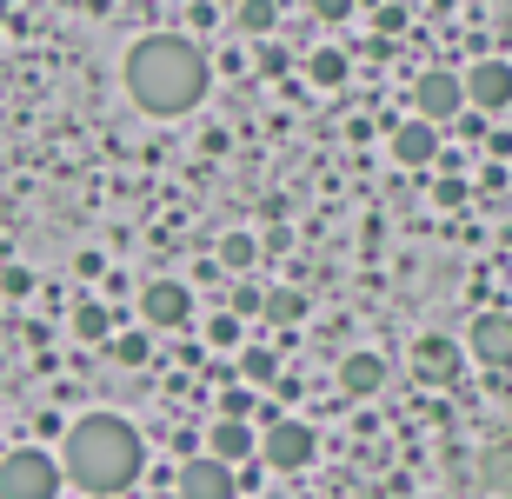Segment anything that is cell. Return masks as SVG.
Returning a JSON list of instances; mask_svg holds the SVG:
<instances>
[{"label": "cell", "mask_w": 512, "mask_h": 499, "mask_svg": "<svg viewBox=\"0 0 512 499\" xmlns=\"http://www.w3.org/2000/svg\"><path fill=\"white\" fill-rule=\"evenodd\" d=\"M207 54L193 47L187 34H147V40H133V54H127V94L140 114L153 120H180L193 114L200 100H207Z\"/></svg>", "instance_id": "cell-1"}, {"label": "cell", "mask_w": 512, "mask_h": 499, "mask_svg": "<svg viewBox=\"0 0 512 499\" xmlns=\"http://www.w3.org/2000/svg\"><path fill=\"white\" fill-rule=\"evenodd\" d=\"M60 466H67V480H74L80 493L114 499V493H127V486L140 480L147 446H140V433H133L120 413H87V420L67 426V453H60Z\"/></svg>", "instance_id": "cell-2"}, {"label": "cell", "mask_w": 512, "mask_h": 499, "mask_svg": "<svg viewBox=\"0 0 512 499\" xmlns=\"http://www.w3.org/2000/svg\"><path fill=\"white\" fill-rule=\"evenodd\" d=\"M60 480H67V466L47 446H14L0 460V499H54Z\"/></svg>", "instance_id": "cell-3"}, {"label": "cell", "mask_w": 512, "mask_h": 499, "mask_svg": "<svg viewBox=\"0 0 512 499\" xmlns=\"http://www.w3.org/2000/svg\"><path fill=\"white\" fill-rule=\"evenodd\" d=\"M473 107L466 100V74H446V67H426V74L413 80V114L433 120V127H446V120H459Z\"/></svg>", "instance_id": "cell-4"}, {"label": "cell", "mask_w": 512, "mask_h": 499, "mask_svg": "<svg viewBox=\"0 0 512 499\" xmlns=\"http://www.w3.org/2000/svg\"><path fill=\"white\" fill-rule=\"evenodd\" d=\"M313 426L306 420H266L260 433V460L273 466V473H300V466H313Z\"/></svg>", "instance_id": "cell-5"}, {"label": "cell", "mask_w": 512, "mask_h": 499, "mask_svg": "<svg viewBox=\"0 0 512 499\" xmlns=\"http://www.w3.org/2000/svg\"><path fill=\"white\" fill-rule=\"evenodd\" d=\"M187 320H193V293L180 287V280H153V287H140V327L180 333Z\"/></svg>", "instance_id": "cell-6"}, {"label": "cell", "mask_w": 512, "mask_h": 499, "mask_svg": "<svg viewBox=\"0 0 512 499\" xmlns=\"http://www.w3.org/2000/svg\"><path fill=\"white\" fill-rule=\"evenodd\" d=\"M466 360H473V353H466L459 340H446V333H426V340L413 346V366H419L426 386H453L459 373H466Z\"/></svg>", "instance_id": "cell-7"}, {"label": "cell", "mask_w": 512, "mask_h": 499, "mask_svg": "<svg viewBox=\"0 0 512 499\" xmlns=\"http://www.w3.org/2000/svg\"><path fill=\"white\" fill-rule=\"evenodd\" d=\"M386 154H393L399 160V167H433V160H439V127H433V120H399V127H393V134H386Z\"/></svg>", "instance_id": "cell-8"}, {"label": "cell", "mask_w": 512, "mask_h": 499, "mask_svg": "<svg viewBox=\"0 0 512 499\" xmlns=\"http://www.w3.org/2000/svg\"><path fill=\"white\" fill-rule=\"evenodd\" d=\"M466 100H473L479 114H506L512 107V60H479L473 74H466Z\"/></svg>", "instance_id": "cell-9"}, {"label": "cell", "mask_w": 512, "mask_h": 499, "mask_svg": "<svg viewBox=\"0 0 512 499\" xmlns=\"http://www.w3.org/2000/svg\"><path fill=\"white\" fill-rule=\"evenodd\" d=\"M466 353L479 366H512V313H479L466 333Z\"/></svg>", "instance_id": "cell-10"}, {"label": "cell", "mask_w": 512, "mask_h": 499, "mask_svg": "<svg viewBox=\"0 0 512 499\" xmlns=\"http://www.w3.org/2000/svg\"><path fill=\"white\" fill-rule=\"evenodd\" d=\"M240 493V480H233V466L227 460H187L180 466V499H233Z\"/></svg>", "instance_id": "cell-11"}, {"label": "cell", "mask_w": 512, "mask_h": 499, "mask_svg": "<svg viewBox=\"0 0 512 499\" xmlns=\"http://www.w3.org/2000/svg\"><path fill=\"white\" fill-rule=\"evenodd\" d=\"M380 386H386V360H380V353H366V346H360V353H346V360H340V393H346V400H373Z\"/></svg>", "instance_id": "cell-12"}, {"label": "cell", "mask_w": 512, "mask_h": 499, "mask_svg": "<svg viewBox=\"0 0 512 499\" xmlns=\"http://www.w3.org/2000/svg\"><path fill=\"white\" fill-rule=\"evenodd\" d=\"M207 453H213V460H227V466H247L253 453H260V433H253L247 420H213Z\"/></svg>", "instance_id": "cell-13"}, {"label": "cell", "mask_w": 512, "mask_h": 499, "mask_svg": "<svg viewBox=\"0 0 512 499\" xmlns=\"http://www.w3.org/2000/svg\"><path fill=\"white\" fill-rule=\"evenodd\" d=\"M114 333H120V313L114 307H94V300H87V307H74V340L100 346V340H114Z\"/></svg>", "instance_id": "cell-14"}, {"label": "cell", "mask_w": 512, "mask_h": 499, "mask_svg": "<svg viewBox=\"0 0 512 499\" xmlns=\"http://www.w3.org/2000/svg\"><path fill=\"white\" fill-rule=\"evenodd\" d=\"M306 80H313L320 94L346 87V54H340V47H313V54H306Z\"/></svg>", "instance_id": "cell-15"}, {"label": "cell", "mask_w": 512, "mask_h": 499, "mask_svg": "<svg viewBox=\"0 0 512 499\" xmlns=\"http://www.w3.org/2000/svg\"><path fill=\"white\" fill-rule=\"evenodd\" d=\"M233 27L253 34V40H266L273 27H280V0H240V7H233Z\"/></svg>", "instance_id": "cell-16"}, {"label": "cell", "mask_w": 512, "mask_h": 499, "mask_svg": "<svg viewBox=\"0 0 512 499\" xmlns=\"http://www.w3.org/2000/svg\"><path fill=\"white\" fill-rule=\"evenodd\" d=\"M107 353H114L120 366H147V360H153V327H127V333H114V340H107Z\"/></svg>", "instance_id": "cell-17"}, {"label": "cell", "mask_w": 512, "mask_h": 499, "mask_svg": "<svg viewBox=\"0 0 512 499\" xmlns=\"http://www.w3.org/2000/svg\"><path fill=\"white\" fill-rule=\"evenodd\" d=\"M266 320H280V327H300V320H306V293L273 287V293H266Z\"/></svg>", "instance_id": "cell-18"}, {"label": "cell", "mask_w": 512, "mask_h": 499, "mask_svg": "<svg viewBox=\"0 0 512 499\" xmlns=\"http://www.w3.org/2000/svg\"><path fill=\"white\" fill-rule=\"evenodd\" d=\"M253 260H260V240H253V233H227V240H220V267L227 273H247Z\"/></svg>", "instance_id": "cell-19"}, {"label": "cell", "mask_w": 512, "mask_h": 499, "mask_svg": "<svg viewBox=\"0 0 512 499\" xmlns=\"http://www.w3.org/2000/svg\"><path fill=\"white\" fill-rule=\"evenodd\" d=\"M240 373H247V386H273V373H280V360H273L266 346H247V353H240Z\"/></svg>", "instance_id": "cell-20"}, {"label": "cell", "mask_w": 512, "mask_h": 499, "mask_svg": "<svg viewBox=\"0 0 512 499\" xmlns=\"http://www.w3.org/2000/svg\"><path fill=\"white\" fill-rule=\"evenodd\" d=\"M207 340L213 346H220V353H233V346H240V313H213V320H207Z\"/></svg>", "instance_id": "cell-21"}, {"label": "cell", "mask_w": 512, "mask_h": 499, "mask_svg": "<svg viewBox=\"0 0 512 499\" xmlns=\"http://www.w3.org/2000/svg\"><path fill=\"white\" fill-rule=\"evenodd\" d=\"M0 293H7V307H14V300H27V293H34V273H27V267H7V273H0Z\"/></svg>", "instance_id": "cell-22"}, {"label": "cell", "mask_w": 512, "mask_h": 499, "mask_svg": "<svg viewBox=\"0 0 512 499\" xmlns=\"http://www.w3.org/2000/svg\"><path fill=\"white\" fill-rule=\"evenodd\" d=\"M433 200H439V207H466V180H439Z\"/></svg>", "instance_id": "cell-23"}, {"label": "cell", "mask_w": 512, "mask_h": 499, "mask_svg": "<svg viewBox=\"0 0 512 499\" xmlns=\"http://www.w3.org/2000/svg\"><path fill=\"white\" fill-rule=\"evenodd\" d=\"M353 7H360V0H313V14H320V20H346Z\"/></svg>", "instance_id": "cell-24"}, {"label": "cell", "mask_w": 512, "mask_h": 499, "mask_svg": "<svg viewBox=\"0 0 512 499\" xmlns=\"http://www.w3.org/2000/svg\"><path fill=\"white\" fill-rule=\"evenodd\" d=\"M233 313H240V320H247V313H266V300L253 287H240V293H233Z\"/></svg>", "instance_id": "cell-25"}, {"label": "cell", "mask_w": 512, "mask_h": 499, "mask_svg": "<svg viewBox=\"0 0 512 499\" xmlns=\"http://www.w3.org/2000/svg\"><path fill=\"white\" fill-rule=\"evenodd\" d=\"M74 267H80V280H100V273H107V260H100V253H80Z\"/></svg>", "instance_id": "cell-26"}]
</instances>
